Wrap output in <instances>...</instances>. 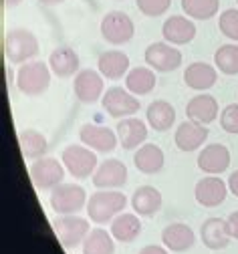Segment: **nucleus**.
Wrapping results in <instances>:
<instances>
[{"label":"nucleus","instance_id":"31","mask_svg":"<svg viewBox=\"0 0 238 254\" xmlns=\"http://www.w3.org/2000/svg\"><path fill=\"white\" fill-rule=\"evenodd\" d=\"M83 254H115L113 236L103 228L91 230L83 242Z\"/></svg>","mask_w":238,"mask_h":254},{"label":"nucleus","instance_id":"21","mask_svg":"<svg viewBox=\"0 0 238 254\" xmlns=\"http://www.w3.org/2000/svg\"><path fill=\"white\" fill-rule=\"evenodd\" d=\"M186 115L192 121H198L202 125H208L218 117V101L208 93H202L192 97L186 105Z\"/></svg>","mask_w":238,"mask_h":254},{"label":"nucleus","instance_id":"1","mask_svg":"<svg viewBox=\"0 0 238 254\" xmlns=\"http://www.w3.org/2000/svg\"><path fill=\"white\" fill-rule=\"evenodd\" d=\"M125 206L127 198L117 190H99L87 202V214L95 224H107L125 212Z\"/></svg>","mask_w":238,"mask_h":254},{"label":"nucleus","instance_id":"9","mask_svg":"<svg viewBox=\"0 0 238 254\" xmlns=\"http://www.w3.org/2000/svg\"><path fill=\"white\" fill-rule=\"evenodd\" d=\"M30 180L37 190H55L63 184L65 178V166L59 164L55 157H41L30 164Z\"/></svg>","mask_w":238,"mask_h":254},{"label":"nucleus","instance_id":"15","mask_svg":"<svg viewBox=\"0 0 238 254\" xmlns=\"http://www.w3.org/2000/svg\"><path fill=\"white\" fill-rule=\"evenodd\" d=\"M230 166V151L222 143H210L198 153V168L204 174L218 176Z\"/></svg>","mask_w":238,"mask_h":254},{"label":"nucleus","instance_id":"41","mask_svg":"<svg viewBox=\"0 0 238 254\" xmlns=\"http://www.w3.org/2000/svg\"><path fill=\"white\" fill-rule=\"evenodd\" d=\"M39 2H43L45 6H55V4H61V2H65V0H39Z\"/></svg>","mask_w":238,"mask_h":254},{"label":"nucleus","instance_id":"19","mask_svg":"<svg viewBox=\"0 0 238 254\" xmlns=\"http://www.w3.org/2000/svg\"><path fill=\"white\" fill-rule=\"evenodd\" d=\"M161 242L167 250H172V252H186L194 246L196 234L188 224H184V222H174V224L163 228Z\"/></svg>","mask_w":238,"mask_h":254},{"label":"nucleus","instance_id":"29","mask_svg":"<svg viewBox=\"0 0 238 254\" xmlns=\"http://www.w3.org/2000/svg\"><path fill=\"white\" fill-rule=\"evenodd\" d=\"M140 234H142V222L138 214L123 212L111 222V236L117 242H133Z\"/></svg>","mask_w":238,"mask_h":254},{"label":"nucleus","instance_id":"33","mask_svg":"<svg viewBox=\"0 0 238 254\" xmlns=\"http://www.w3.org/2000/svg\"><path fill=\"white\" fill-rule=\"evenodd\" d=\"M216 69L224 75H238V45H222L214 53Z\"/></svg>","mask_w":238,"mask_h":254},{"label":"nucleus","instance_id":"39","mask_svg":"<svg viewBox=\"0 0 238 254\" xmlns=\"http://www.w3.org/2000/svg\"><path fill=\"white\" fill-rule=\"evenodd\" d=\"M228 190L238 198V170L230 174V178H228Z\"/></svg>","mask_w":238,"mask_h":254},{"label":"nucleus","instance_id":"14","mask_svg":"<svg viewBox=\"0 0 238 254\" xmlns=\"http://www.w3.org/2000/svg\"><path fill=\"white\" fill-rule=\"evenodd\" d=\"M228 194V184H224L218 176H208L202 178L196 188H194V196L196 202L204 208H216L226 200Z\"/></svg>","mask_w":238,"mask_h":254},{"label":"nucleus","instance_id":"30","mask_svg":"<svg viewBox=\"0 0 238 254\" xmlns=\"http://www.w3.org/2000/svg\"><path fill=\"white\" fill-rule=\"evenodd\" d=\"M18 143H20V151H22V155L26 157V160H41V157H45V153L49 149L47 137L37 129L20 131Z\"/></svg>","mask_w":238,"mask_h":254},{"label":"nucleus","instance_id":"23","mask_svg":"<svg viewBox=\"0 0 238 254\" xmlns=\"http://www.w3.org/2000/svg\"><path fill=\"white\" fill-rule=\"evenodd\" d=\"M133 164L142 174L154 176V174L161 172V168L165 164V155H163L161 147H158L156 143H144L133 153Z\"/></svg>","mask_w":238,"mask_h":254},{"label":"nucleus","instance_id":"32","mask_svg":"<svg viewBox=\"0 0 238 254\" xmlns=\"http://www.w3.org/2000/svg\"><path fill=\"white\" fill-rule=\"evenodd\" d=\"M182 10L188 18L194 20H208L218 14L220 0H182Z\"/></svg>","mask_w":238,"mask_h":254},{"label":"nucleus","instance_id":"25","mask_svg":"<svg viewBox=\"0 0 238 254\" xmlns=\"http://www.w3.org/2000/svg\"><path fill=\"white\" fill-rule=\"evenodd\" d=\"M97 69L105 79L117 81L129 73V57L123 51H105L97 61Z\"/></svg>","mask_w":238,"mask_h":254},{"label":"nucleus","instance_id":"7","mask_svg":"<svg viewBox=\"0 0 238 254\" xmlns=\"http://www.w3.org/2000/svg\"><path fill=\"white\" fill-rule=\"evenodd\" d=\"M135 35V24L129 14L121 10H111L101 18V37L111 45H125Z\"/></svg>","mask_w":238,"mask_h":254},{"label":"nucleus","instance_id":"11","mask_svg":"<svg viewBox=\"0 0 238 254\" xmlns=\"http://www.w3.org/2000/svg\"><path fill=\"white\" fill-rule=\"evenodd\" d=\"M79 137L83 141V145H87L93 151L99 153H109L117 147L119 137L115 135V131H111L105 125H97V123H85L79 129Z\"/></svg>","mask_w":238,"mask_h":254},{"label":"nucleus","instance_id":"22","mask_svg":"<svg viewBox=\"0 0 238 254\" xmlns=\"http://www.w3.org/2000/svg\"><path fill=\"white\" fill-rule=\"evenodd\" d=\"M218 81V73L212 65L208 63H192L188 65V69L184 71V83L194 89V91H206V89H212Z\"/></svg>","mask_w":238,"mask_h":254},{"label":"nucleus","instance_id":"13","mask_svg":"<svg viewBox=\"0 0 238 254\" xmlns=\"http://www.w3.org/2000/svg\"><path fill=\"white\" fill-rule=\"evenodd\" d=\"M125 182H127V168L115 157L101 162L93 174V186L99 190H117L125 186Z\"/></svg>","mask_w":238,"mask_h":254},{"label":"nucleus","instance_id":"28","mask_svg":"<svg viewBox=\"0 0 238 254\" xmlns=\"http://www.w3.org/2000/svg\"><path fill=\"white\" fill-rule=\"evenodd\" d=\"M156 87V71L150 67H135L125 75V89L135 97L152 93Z\"/></svg>","mask_w":238,"mask_h":254},{"label":"nucleus","instance_id":"8","mask_svg":"<svg viewBox=\"0 0 238 254\" xmlns=\"http://www.w3.org/2000/svg\"><path fill=\"white\" fill-rule=\"evenodd\" d=\"M101 105L107 111V115L115 119H125L140 111V99L133 93H129L123 87H111L103 93L101 97Z\"/></svg>","mask_w":238,"mask_h":254},{"label":"nucleus","instance_id":"10","mask_svg":"<svg viewBox=\"0 0 238 254\" xmlns=\"http://www.w3.org/2000/svg\"><path fill=\"white\" fill-rule=\"evenodd\" d=\"M144 59L148 63V67L158 73L176 71L182 65V53L169 43H152L146 49Z\"/></svg>","mask_w":238,"mask_h":254},{"label":"nucleus","instance_id":"36","mask_svg":"<svg viewBox=\"0 0 238 254\" xmlns=\"http://www.w3.org/2000/svg\"><path fill=\"white\" fill-rule=\"evenodd\" d=\"M220 125L226 133H238V105H226L220 113Z\"/></svg>","mask_w":238,"mask_h":254},{"label":"nucleus","instance_id":"42","mask_svg":"<svg viewBox=\"0 0 238 254\" xmlns=\"http://www.w3.org/2000/svg\"><path fill=\"white\" fill-rule=\"evenodd\" d=\"M236 2H238V0H236Z\"/></svg>","mask_w":238,"mask_h":254},{"label":"nucleus","instance_id":"4","mask_svg":"<svg viewBox=\"0 0 238 254\" xmlns=\"http://www.w3.org/2000/svg\"><path fill=\"white\" fill-rule=\"evenodd\" d=\"M51 208L61 216H71L81 212L87 206V192L83 186L77 184H61L55 190H51Z\"/></svg>","mask_w":238,"mask_h":254},{"label":"nucleus","instance_id":"37","mask_svg":"<svg viewBox=\"0 0 238 254\" xmlns=\"http://www.w3.org/2000/svg\"><path fill=\"white\" fill-rule=\"evenodd\" d=\"M226 226H228L230 236L238 240V210H236V212H232V214L226 218Z\"/></svg>","mask_w":238,"mask_h":254},{"label":"nucleus","instance_id":"2","mask_svg":"<svg viewBox=\"0 0 238 254\" xmlns=\"http://www.w3.org/2000/svg\"><path fill=\"white\" fill-rule=\"evenodd\" d=\"M51 67L43 61H28L16 71V87L26 97H39L51 85Z\"/></svg>","mask_w":238,"mask_h":254},{"label":"nucleus","instance_id":"27","mask_svg":"<svg viewBox=\"0 0 238 254\" xmlns=\"http://www.w3.org/2000/svg\"><path fill=\"white\" fill-rule=\"evenodd\" d=\"M146 117H148V123L152 125V129L167 131V129H172V125L176 123V109L167 101L158 99L148 107Z\"/></svg>","mask_w":238,"mask_h":254},{"label":"nucleus","instance_id":"16","mask_svg":"<svg viewBox=\"0 0 238 254\" xmlns=\"http://www.w3.org/2000/svg\"><path fill=\"white\" fill-rule=\"evenodd\" d=\"M161 35L163 39L169 43V45H188L194 41L196 37V24L192 22V18L188 16H180V14H174L169 16L163 26H161Z\"/></svg>","mask_w":238,"mask_h":254},{"label":"nucleus","instance_id":"35","mask_svg":"<svg viewBox=\"0 0 238 254\" xmlns=\"http://www.w3.org/2000/svg\"><path fill=\"white\" fill-rule=\"evenodd\" d=\"M135 4H138L142 14L156 18L167 12V8L172 6V0H135Z\"/></svg>","mask_w":238,"mask_h":254},{"label":"nucleus","instance_id":"38","mask_svg":"<svg viewBox=\"0 0 238 254\" xmlns=\"http://www.w3.org/2000/svg\"><path fill=\"white\" fill-rule=\"evenodd\" d=\"M140 254H169V252H167V248H163V246L148 244V246H144V248L140 250Z\"/></svg>","mask_w":238,"mask_h":254},{"label":"nucleus","instance_id":"24","mask_svg":"<svg viewBox=\"0 0 238 254\" xmlns=\"http://www.w3.org/2000/svg\"><path fill=\"white\" fill-rule=\"evenodd\" d=\"M49 67L61 79L73 77L79 73V55L71 47H57L49 57Z\"/></svg>","mask_w":238,"mask_h":254},{"label":"nucleus","instance_id":"18","mask_svg":"<svg viewBox=\"0 0 238 254\" xmlns=\"http://www.w3.org/2000/svg\"><path fill=\"white\" fill-rule=\"evenodd\" d=\"M117 137L123 149H138L148 139V125L138 117H125L117 123Z\"/></svg>","mask_w":238,"mask_h":254},{"label":"nucleus","instance_id":"12","mask_svg":"<svg viewBox=\"0 0 238 254\" xmlns=\"http://www.w3.org/2000/svg\"><path fill=\"white\" fill-rule=\"evenodd\" d=\"M73 91L75 97L81 103H95L103 97V75L93 71V69H83L75 75V83H73Z\"/></svg>","mask_w":238,"mask_h":254},{"label":"nucleus","instance_id":"3","mask_svg":"<svg viewBox=\"0 0 238 254\" xmlns=\"http://www.w3.org/2000/svg\"><path fill=\"white\" fill-rule=\"evenodd\" d=\"M6 59L14 65H24L39 55V41L26 28H12L4 39Z\"/></svg>","mask_w":238,"mask_h":254},{"label":"nucleus","instance_id":"20","mask_svg":"<svg viewBox=\"0 0 238 254\" xmlns=\"http://www.w3.org/2000/svg\"><path fill=\"white\" fill-rule=\"evenodd\" d=\"M200 236L206 248L210 250H224L230 244V232L226 226V220L222 218H208L204 220V224L200 228Z\"/></svg>","mask_w":238,"mask_h":254},{"label":"nucleus","instance_id":"17","mask_svg":"<svg viewBox=\"0 0 238 254\" xmlns=\"http://www.w3.org/2000/svg\"><path fill=\"white\" fill-rule=\"evenodd\" d=\"M208 139V129H206V125H202L198 121H184L178 125V129H176V135H174V141L178 145L180 151H196L198 147L204 145V141Z\"/></svg>","mask_w":238,"mask_h":254},{"label":"nucleus","instance_id":"5","mask_svg":"<svg viewBox=\"0 0 238 254\" xmlns=\"http://www.w3.org/2000/svg\"><path fill=\"white\" fill-rule=\"evenodd\" d=\"M61 162L75 180H87L97 170V155L87 145H67L63 149Z\"/></svg>","mask_w":238,"mask_h":254},{"label":"nucleus","instance_id":"34","mask_svg":"<svg viewBox=\"0 0 238 254\" xmlns=\"http://www.w3.org/2000/svg\"><path fill=\"white\" fill-rule=\"evenodd\" d=\"M218 28H220V33H222L226 39L238 43V8H228V10H224V12L220 14Z\"/></svg>","mask_w":238,"mask_h":254},{"label":"nucleus","instance_id":"40","mask_svg":"<svg viewBox=\"0 0 238 254\" xmlns=\"http://www.w3.org/2000/svg\"><path fill=\"white\" fill-rule=\"evenodd\" d=\"M2 2H4L6 8H14V6H18L22 2V0H2Z\"/></svg>","mask_w":238,"mask_h":254},{"label":"nucleus","instance_id":"6","mask_svg":"<svg viewBox=\"0 0 238 254\" xmlns=\"http://www.w3.org/2000/svg\"><path fill=\"white\" fill-rule=\"evenodd\" d=\"M53 228H55L57 238L61 240V244H63L67 250L77 248V246H83L87 234L91 232L89 220H87V218H81V216H77V214L61 216V218L53 220Z\"/></svg>","mask_w":238,"mask_h":254},{"label":"nucleus","instance_id":"26","mask_svg":"<svg viewBox=\"0 0 238 254\" xmlns=\"http://www.w3.org/2000/svg\"><path fill=\"white\" fill-rule=\"evenodd\" d=\"M131 208L138 216H154L161 208V194L154 186H142L131 196Z\"/></svg>","mask_w":238,"mask_h":254}]
</instances>
